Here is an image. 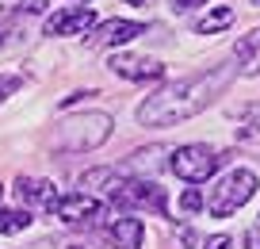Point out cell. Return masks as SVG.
<instances>
[{
    "label": "cell",
    "instance_id": "1",
    "mask_svg": "<svg viewBox=\"0 0 260 249\" xmlns=\"http://www.w3.org/2000/svg\"><path fill=\"white\" fill-rule=\"evenodd\" d=\"M234 73H237V65L226 62V65L207 69V73L172 80V85H165L161 92H153V96L138 107V123L142 127H176V123L191 119V115H199L203 107H211V100L234 80Z\"/></svg>",
    "mask_w": 260,
    "mask_h": 249
},
{
    "label": "cell",
    "instance_id": "2",
    "mask_svg": "<svg viewBox=\"0 0 260 249\" xmlns=\"http://www.w3.org/2000/svg\"><path fill=\"white\" fill-rule=\"evenodd\" d=\"M107 134H111V115L104 112L77 115V119H65L57 127V150H73V153L96 150L100 142H107Z\"/></svg>",
    "mask_w": 260,
    "mask_h": 249
},
{
    "label": "cell",
    "instance_id": "3",
    "mask_svg": "<svg viewBox=\"0 0 260 249\" xmlns=\"http://www.w3.org/2000/svg\"><path fill=\"white\" fill-rule=\"evenodd\" d=\"M252 192H256V177H252L249 169H234L230 177L218 180V188H211L207 207H211L214 218H230L234 211H241L245 203L252 200Z\"/></svg>",
    "mask_w": 260,
    "mask_h": 249
},
{
    "label": "cell",
    "instance_id": "4",
    "mask_svg": "<svg viewBox=\"0 0 260 249\" xmlns=\"http://www.w3.org/2000/svg\"><path fill=\"white\" fill-rule=\"evenodd\" d=\"M222 161H226V157H222V153H214L211 146L191 142V146H180V150H172L169 169L176 173L180 180H187V184H203V180H211L214 173H218Z\"/></svg>",
    "mask_w": 260,
    "mask_h": 249
},
{
    "label": "cell",
    "instance_id": "5",
    "mask_svg": "<svg viewBox=\"0 0 260 249\" xmlns=\"http://www.w3.org/2000/svg\"><path fill=\"white\" fill-rule=\"evenodd\" d=\"M107 180H111V188H104V192H107V200H111L115 207H149V211H157V215L169 211L165 188L153 184V180H115V173Z\"/></svg>",
    "mask_w": 260,
    "mask_h": 249
},
{
    "label": "cell",
    "instance_id": "6",
    "mask_svg": "<svg viewBox=\"0 0 260 249\" xmlns=\"http://www.w3.org/2000/svg\"><path fill=\"white\" fill-rule=\"evenodd\" d=\"M50 215L61 223H92V218H104V203L92 200L88 192H73V196H57Z\"/></svg>",
    "mask_w": 260,
    "mask_h": 249
},
{
    "label": "cell",
    "instance_id": "7",
    "mask_svg": "<svg viewBox=\"0 0 260 249\" xmlns=\"http://www.w3.org/2000/svg\"><path fill=\"white\" fill-rule=\"evenodd\" d=\"M16 200L23 203V211H35V207L54 211V203H57V188L50 184V180L19 177V180H16Z\"/></svg>",
    "mask_w": 260,
    "mask_h": 249
},
{
    "label": "cell",
    "instance_id": "8",
    "mask_svg": "<svg viewBox=\"0 0 260 249\" xmlns=\"http://www.w3.org/2000/svg\"><path fill=\"white\" fill-rule=\"evenodd\" d=\"M107 65H111V73H119V77H126V80H161V77H165V65L153 62V58L115 54Z\"/></svg>",
    "mask_w": 260,
    "mask_h": 249
},
{
    "label": "cell",
    "instance_id": "9",
    "mask_svg": "<svg viewBox=\"0 0 260 249\" xmlns=\"http://www.w3.org/2000/svg\"><path fill=\"white\" fill-rule=\"evenodd\" d=\"M146 35V23H134V19H107L100 23V31L88 39V46H122V42Z\"/></svg>",
    "mask_w": 260,
    "mask_h": 249
},
{
    "label": "cell",
    "instance_id": "10",
    "mask_svg": "<svg viewBox=\"0 0 260 249\" xmlns=\"http://www.w3.org/2000/svg\"><path fill=\"white\" fill-rule=\"evenodd\" d=\"M107 241H111L115 249H142L146 226H142L138 218H130V215H115L111 226H107Z\"/></svg>",
    "mask_w": 260,
    "mask_h": 249
},
{
    "label": "cell",
    "instance_id": "11",
    "mask_svg": "<svg viewBox=\"0 0 260 249\" xmlns=\"http://www.w3.org/2000/svg\"><path fill=\"white\" fill-rule=\"evenodd\" d=\"M96 23V16H92V8H65V12H57V16H50L46 19V35H81V31H88V27Z\"/></svg>",
    "mask_w": 260,
    "mask_h": 249
},
{
    "label": "cell",
    "instance_id": "12",
    "mask_svg": "<svg viewBox=\"0 0 260 249\" xmlns=\"http://www.w3.org/2000/svg\"><path fill=\"white\" fill-rule=\"evenodd\" d=\"M234 54H237V62L245 65V73H249V77H260V27H256L252 35H245V39H237Z\"/></svg>",
    "mask_w": 260,
    "mask_h": 249
},
{
    "label": "cell",
    "instance_id": "13",
    "mask_svg": "<svg viewBox=\"0 0 260 249\" xmlns=\"http://www.w3.org/2000/svg\"><path fill=\"white\" fill-rule=\"evenodd\" d=\"M234 23V8H214V12H207L203 19H195V31L199 35H214V31H226V27Z\"/></svg>",
    "mask_w": 260,
    "mask_h": 249
},
{
    "label": "cell",
    "instance_id": "14",
    "mask_svg": "<svg viewBox=\"0 0 260 249\" xmlns=\"http://www.w3.org/2000/svg\"><path fill=\"white\" fill-rule=\"evenodd\" d=\"M31 226V211L23 207H0V234H19Z\"/></svg>",
    "mask_w": 260,
    "mask_h": 249
},
{
    "label": "cell",
    "instance_id": "15",
    "mask_svg": "<svg viewBox=\"0 0 260 249\" xmlns=\"http://www.w3.org/2000/svg\"><path fill=\"white\" fill-rule=\"evenodd\" d=\"M180 207H184L187 215H191V211H199V207H203V196L195 192V188H187V192L180 196Z\"/></svg>",
    "mask_w": 260,
    "mask_h": 249
},
{
    "label": "cell",
    "instance_id": "16",
    "mask_svg": "<svg viewBox=\"0 0 260 249\" xmlns=\"http://www.w3.org/2000/svg\"><path fill=\"white\" fill-rule=\"evenodd\" d=\"M16 89H19V77H12V73H0V100L12 96Z\"/></svg>",
    "mask_w": 260,
    "mask_h": 249
},
{
    "label": "cell",
    "instance_id": "17",
    "mask_svg": "<svg viewBox=\"0 0 260 249\" xmlns=\"http://www.w3.org/2000/svg\"><path fill=\"white\" fill-rule=\"evenodd\" d=\"M203 249H234V238H226V234H214V238H207Z\"/></svg>",
    "mask_w": 260,
    "mask_h": 249
},
{
    "label": "cell",
    "instance_id": "18",
    "mask_svg": "<svg viewBox=\"0 0 260 249\" xmlns=\"http://www.w3.org/2000/svg\"><path fill=\"white\" fill-rule=\"evenodd\" d=\"M199 4H207V0H172L176 12H191V8H199Z\"/></svg>",
    "mask_w": 260,
    "mask_h": 249
},
{
    "label": "cell",
    "instance_id": "19",
    "mask_svg": "<svg viewBox=\"0 0 260 249\" xmlns=\"http://www.w3.org/2000/svg\"><path fill=\"white\" fill-rule=\"evenodd\" d=\"M46 4H50V0H19V8H23V12H42Z\"/></svg>",
    "mask_w": 260,
    "mask_h": 249
},
{
    "label": "cell",
    "instance_id": "20",
    "mask_svg": "<svg viewBox=\"0 0 260 249\" xmlns=\"http://www.w3.org/2000/svg\"><path fill=\"white\" fill-rule=\"evenodd\" d=\"M245 249H260V234H256V230L245 234Z\"/></svg>",
    "mask_w": 260,
    "mask_h": 249
},
{
    "label": "cell",
    "instance_id": "21",
    "mask_svg": "<svg viewBox=\"0 0 260 249\" xmlns=\"http://www.w3.org/2000/svg\"><path fill=\"white\" fill-rule=\"evenodd\" d=\"M126 4H134V8H146V4H149V0H126Z\"/></svg>",
    "mask_w": 260,
    "mask_h": 249
},
{
    "label": "cell",
    "instance_id": "22",
    "mask_svg": "<svg viewBox=\"0 0 260 249\" xmlns=\"http://www.w3.org/2000/svg\"><path fill=\"white\" fill-rule=\"evenodd\" d=\"M249 4H256V8H260V0H249Z\"/></svg>",
    "mask_w": 260,
    "mask_h": 249
},
{
    "label": "cell",
    "instance_id": "23",
    "mask_svg": "<svg viewBox=\"0 0 260 249\" xmlns=\"http://www.w3.org/2000/svg\"><path fill=\"white\" fill-rule=\"evenodd\" d=\"M81 4H88V0H81Z\"/></svg>",
    "mask_w": 260,
    "mask_h": 249
}]
</instances>
